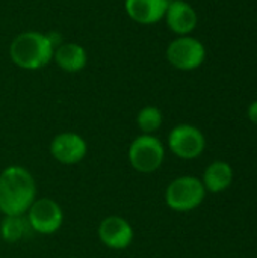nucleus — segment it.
I'll return each instance as SVG.
<instances>
[{
    "instance_id": "f257e3e1",
    "label": "nucleus",
    "mask_w": 257,
    "mask_h": 258,
    "mask_svg": "<svg viewBox=\"0 0 257 258\" xmlns=\"http://www.w3.org/2000/svg\"><path fill=\"white\" fill-rule=\"evenodd\" d=\"M36 200V181L23 166H8L0 174V212L24 216Z\"/></svg>"
},
{
    "instance_id": "f03ea898",
    "label": "nucleus",
    "mask_w": 257,
    "mask_h": 258,
    "mask_svg": "<svg viewBox=\"0 0 257 258\" xmlns=\"http://www.w3.org/2000/svg\"><path fill=\"white\" fill-rule=\"evenodd\" d=\"M55 45L47 33L27 30L18 33L9 45V57L18 68L35 71L53 60Z\"/></svg>"
},
{
    "instance_id": "7ed1b4c3",
    "label": "nucleus",
    "mask_w": 257,
    "mask_h": 258,
    "mask_svg": "<svg viewBox=\"0 0 257 258\" xmlns=\"http://www.w3.org/2000/svg\"><path fill=\"white\" fill-rule=\"evenodd\" d=\"M206 195L200 178L183 175L173 180L165 190V203L174 212H191L197 209Z\"/></svg>"
},
{
    "instance_id": "20e7f679",
    "label": "nucleus",
    "mask_w": 257,
    "mask_h": 258,
    "mask_svg": "<svg viewBox=\"0 0 257 258\" xmlns=\"http://www.w3.org/2000/svg\"><path fill=\"white\" fill-rule=\"evenodd\" d=\"M129 163L141 174H151L158 171L165 159V148L155 135H141L135 138L129 147Z\"/></svg>"
},
{
    "instance_id": "39448f33",
    "label": "nucleus",
    "mask_w": 257,
    "mask_h": 258,
    "mask_svg": "<svg viewBox=\"0 0 257 258\" xmlns=\"http://www.w3.org/2000/svg\"><path fill=\"white\" fill-rule=\"evenodd\" d=\"M165 56L168 63L176 70L194 71L203 65L206 59V47L200 39L191 35L177 36L168 44Z\"/></svg>"
},
{
    "instance_id": "423d86ee",
    "label": "nucleus",
    "mask_w": 257,
    "mask_h": 258,
    "mask_svg": "<svg viewBox=\"0 0 257 258\" xmlns=\"http://www.w3.org/2000/svg\"><path fill=\"white\" fill-rule=\"evenodd\" d=\"M32 231L38 234H53L64 222L62 207L52 198H36L27 210L26 216Z\"/></svg>"
},
{
    "instance_id": "0eeeda50",
    "label": "nucleus",
    "mask_w": 257,
    "mask_h": 258,
    "mask_svg": "<svg viewBox=\"0 0 257 258\" xmlns=\"http://www.w3.org/2000/svg\"><path fill=\"white\" fill-rule=\"evenodd\" d=\"M168 147L174 156L191 160L201 156L206 148V138L195 125L179 124L168 135Z\"/></svg>"
},
{
    "instance_id": "6e6552de",
    "label": "nucleus",
    "mask_w": 257,
    "mask_h": 258,
    "mask_svg": "<svg viewBox=\"0 0 257 258\" xmlns=\"http://www.w3.org/2000/svg\"><path fill=\"white\" fill-rule=\"evenodd\" d=\"M88 153L86 141L73 132H64L56 135L50 142V154L62 165H77L85 159Z\"/></svg>"
},
{
    "instance_id": "1a4fd4ad",
    "label": "nucleus",
    "mask_w": 257,
    "mask_h": 258,
    "mask_svg": "<svg viewBox=\"0 0 257 258\" xmlns=\"http://www.w3.org/2000/svg\"><path fill=\"white\" fill-rule=\"evenodd\" d=\"M133 228L127 219L121 216H108L98 225L100 242L114 251H123L133 242Z\"/></svg>"
},
{
    "instance_id": "9d476101",
    "label": "nucleus",
    "mask_w": 257,
    "mask_h": 258,
    "mask_svg": "<svg viewBox=\"0 0 257 258\" xmlns=\"http://www.w3.org/2000/svg\"><path fill=\"white\" fill-rule=\"evenodd\" d=\"M164 18L168 29L177 36L191 35L198 24L197 11L185 0H170Z\"/></svg>"
},
{
    "instance_id": "9b49d317",
    "label": "nucleus",
    "mask_w": 257,
    "mask_h": 258,
    "mask_svg": "<svg viewBox=\"0 0 257 258\" xmlns=\"http://www.w3.org/2000/svg\"><path fill=\"white\" fill-rule=\"evenodd\" d=\"M170 0H126L127 15L139 24H156L165 17Z\"/></svg>"
},
{
    "instance_id": "f8f14e48",
    "label": "nucleus",
    "mask_w": 257,
    "mask_h": 258,
    "mask_svg": "<svg viewBox=\"0 0 257 258\" xmlns=\"http://www.w3.org/2000/svg\"><path fill=\"white\" fill-rule=\"evenodd\" d=\"M53 60L65 73H79L88 63V53L77 42H62L55 48Z\"/></svg>"
},
{
    "instance_id": "ddd939ff",
    "label": "nucleus",
    "mask_w": 257,
    "mask_h": 258,
    "mask_svg": "<svg viewBox=\"0 0 257 258\" xmlns=\"http://www.w3.org/2000/svg\"><path fill=\"white\" fill-rule=\"evenodd\" d=\"M233 181V169L229 163L223 160L212 162L203 174V186L208 192L220 194L226 190Z\"/></svg>"
},
{
    "instance_id": "4468645a",
    "label": "nucleus",
    "mask_w": 257,
    "mask_h": 258,
    "mask_svg": "<svg viewBox=\"0 0 257 258\" xmlns=\"http://www.w3.org/2000/svg\"><path fill=\"white\" fill-rule=\"evenodd\" d=\"M27 231H32L24 216H5L0 225V237L6 243H15L21 240Z\"/></svg>"
},
{
    "instance_id": "2eb2a0df",
    "label": "nucleus",
    "mask_w": 257,
    "mask_h": 258,
    "mask_svg": "<svg viewBox=\"0 0 257 258\" xmlns=\"http://www.w3.org/2000/svg\"><path fill=\"white\" fill-rule=\"evenodd\" d=\"M136 124L142 135H153L162 125V112L156 106H145L138 112Z\"/></svg>"
},
{
    "instance_id": "dca6fc26",
    "label": "nucleus",
    "mask_w": 257,
    "mask_h": 258,
    "mask_svg": "<svg viewBox=\"0 0 257 258\" xmlns=\"http://www.w3.org/2000/svg\"><path fill=\"white\" fill-rule=\"evenodd\" d=\"M247 115H248V119H250L253 124H256L257 125V100L256 101H253V103L248 106V112H247Z\"/></svg>"
}]
</instances>
